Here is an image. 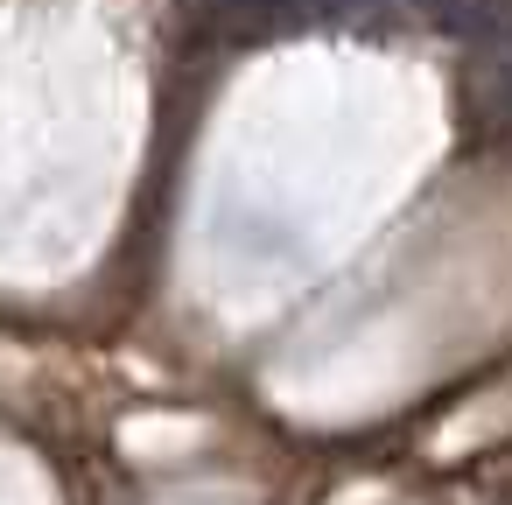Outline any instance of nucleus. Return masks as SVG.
<instances>
[{
  "mask_svg": "<svg viewBox=\"0 0 512 505\" xmlns=\"http://www.w3.org/2000/svg\"><path fill=\"white\" fill-rule=\"evenodd\" d=\"M470 99L491 127H512V22H498L477 50V71H470Z\"/></svg>",
  "mask_w": 512,
  "mask_h": 505,
  "instance_id": "2",
  "label": "nucleus"
},
{
  "mask_svg": "<svg viewBox=\"0 0 512 505\" xmlns=\"http://www.w3.org/2000/svg\"><path fill=\"white\" fill-rule=\"evenodd\" d=\"M379 0H211V15L239 36H288V29H316V22H344L365 15Z\"/></svg>",
  "mask_w": 512,
  "mask_h": 505,
  "instance_id": "1",
  "label": "nucleus"
}]
</instances>
